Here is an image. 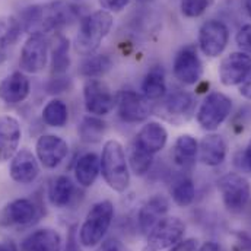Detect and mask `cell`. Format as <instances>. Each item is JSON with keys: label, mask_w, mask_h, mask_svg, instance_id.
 <instances>
[{"label": "cell", "mask_w": 251, "mask_h": 251, "mask_svg": "<svg viewBox=\"0 0 251 251\" xmlns=\"http://www.w3.org/2000/svg\"><path fill=\"white\" fill-rule=\"evenodd\" d=\"M77 18L79 9L75 4L66 0H56L25 7L21 12L19 22L22 29L28 34H47L70 25Z\"/></svg>", "instance_id": "6da1fadb"}, {"label": "cell", "mask_w": 251, "mask_h": 251, "mask_svg": "<svg viewBox=\"0 0 251 251\" xmlns=\"http://www.w3.org/2000/svg\"><path fill=\"white\" fill-rule=\"evenodd\" d=\"M113 24V15L102 9L83 16L75 38L76 53L86 57L94 54L100 49L102 40L110 34Z\"/></svg>", "instance_id": "7a4b0ae2"}, {"label": "cell", "mask_w": 251, "mask_h": 251, "mask_svg": "<svg viewBox=\"0 0 251 251\" xmlns=\"http://www.w3.org/2000/svg\"><path fill=\"white\" fill-rule=\"evenodd\" d=\"M100 164L107 186L117 193H125L130 184V170L125 148L119 140L110 139L104 143Z\"/></svg>", "instance_id": "3957f363"}, {"label": "cell", "mask_w": 251, "mask_h": 251, "mask_svg": "<svg viewBox=\"0 0 251 251\" xmlns=\"http://www.w3.org/2000/svg\"><path fill=\"white\" fill-rule=\"evenodd\" d=\"M114 219V204L110 200L95 203L86 213L83 224L79 228L77 237L83 247H97L107 235Z\"/></svg>", "instance_id": "277c9868"}, {"label": "cell", "mask_w": 251, "mask_h": 251, "mask_svg": "<svg viewBox=\"0 0 251 251\" xmlns=\"http://www.w3.org/2000/svg\"><path fill=\"white\" fill-rule=\"evenodd\" d=\"M186 225L177 216H165L146 237L140 251H164L174 247L184 238Z\"/></svg>", "instance_id": "5b68a950"}, {"label": "cell", "mask_w": 251, "mask_h": 251, "mask_svg": "<svg viewBox=\"0 0 251 251\" xmlns=\"http://www.w3.org/2000/svg\"><path fill=\"white\" fill-rule=\"evenodd\" d=\"M232 110V101L222 92H210L197 111V123L203 130L215 131L219 128Z\"/></svg>", "instance_id": "8992f818"}, {"label": "cell", "mask_w": 251, "mask_h": 251, "mask_svg": "<svg viewBox=\"0 0 251 251\" xmlns=\"http://www.w3.org/2000/svg\"><path fill=\"white\" fill-rule=\"evenodd\" d=\"M218 188L221 191L225 207L232 213L243 212L250 201V183L241 174L229 173L224 176L218 181Z\"/></svg>", "instance_id": "52a82bcc"}, {"label": "cell", "mask_w": 251, "mask_h": 251, "mask_svg": "<svg viewBox=\"0 0 251 251\" xmlns=\"http://www.w3.org/2000/svg\"><path fill=\"white\" fill-rule=\"evenodd\" d=\"M49 62V40L46 34H29L22 46L19 67L24 73L37 75L43 72Z\"/></svg>", "instance_id": "ba28073f"}, {"label": "cell", "mask_w": 251, "mask_h": 251, "mask_svg": "<svg viewBox=\"0 0 251 251\" xmlns=\"http://www.w3.org/2000/svg\"><path fill=\"white\" fill-rule=\"evenodd\" d=\"M85 108L91 116L104 117L116 107V97L100 79H88L83 85Z\"/></svg>", "instance_id": "9c48e42d"}, {"label": "cell", "mask_w": 251, "mask_h": 251, "mask_svg": "<svg viewBox=\"0 0 251 251\" xmlns=\"http://www.w3.org/2000/svg\"><path fill=\"white\" fill-rule=\"evenodd\" d=\"M229 41L228 26L216 19L206 21L199 29V47L201 53L210 59L219 57Z\"/></svg>", "instance_id": "30bf717a"}, {"label": "cell", "mask_w": 251, "mask_h": 251, "mask_svg": "<svg viewBox=\"0 0 251 251\" xmlns=\"http://www.w3.org/2000/svg\"><path fill=\"white\" fill-rule=\"evenodd\" d=\"M116 105H117L119 117L125 123H130V125L143 123L151 116V107L148 100L131 89L119 92V95L116 97Z\"/></svg>", "instance_id": "8fae6325"}, {"label": "cell", "mask_w": 251, "mask_h": 251, "mask_svg": "<svg viewBox=\"0 0 251 251\" xmlns=\"http://www.w3.org/2000/svg\"><path fill=\"white\" fill-rule=\"evenodd\" d=\"M35 153L40 164L47 170L57 168L69 153L67 142L57 134H43L35 143Z\"/></svg>", "instance_id": "7c38bea8"}, {"label": "cell", "mask_w": 251, "mask_h": 251, "mask_svg": "<svg viewBox=\"0 0 251 251\" xmlns=\"http://www.w3.org/2000/svg\"><path fill=\"white\" fill-rule=\"evenodd\" d=\"M173 72L176 79L184 85H196L200 80L203 75V64L196 46H186L177 53Z\"/></svg>", "instance_id": "4fadbf2b"}, {"label": "cell", "mask_w": 251, "mask_h": 251, "mask_svg": "<svg viewBox=\"0 0 251 251\" xmlns=\"http://www.w3.org/2000/svg\"><path fill=\"white\" fill-rule=\"evenodd\" d=\"M251 70V56L243 51L228 54L219 64V79L225 86L240 85Z\"/></svg>", "instance_id": "5bb4252c"}, {"label": "cell", "mask_w": 251, "mask_h": 251, "mask_svg": "<svg viewBox=\"0 0 251 251\" xmlns=\"http://www.w3.org/2000/svg\"><path fill=\"white\" fill-rule=\"evenodd\" d=\"M10 178L18 184H31L40 176V164L37 156L28 149H19L10 159Z\"/></svg>", "instance_id": "9a60e30c"}, {"label": "cell", "mask_w": 251, "mask_h": 251, "mask_svg": "<svg viewBox=\"0 0 251 251\" xmlns=\"http://www.w3.org/2000/svg\"><path fill=\"white\" fill-rule=\"evenodd\" d=\"M38 216L37 204L29 199H15L0 212V224L4 226H25Z\"/></svg>", "instance_id": "2e32d148"}, {"label": "cell", "mask_w": 251, "mask_h": 251, "mask_svg": "<svg viewBox=\"0 0 251 251\" xmlns=\"http://www.w3.org/2000/svg\"><path fill=\"white\" fill-rule=\"evenodd\" d=\"M31 92V83L22 70L12 72L0 80V100L7 105L24 102Z\"/></svg>", "instance_id": "e0dca14e"}, {"label": "cell", "mask_w": 251, "mask_h": 251, "mask_svg": "<svg viewBox=\"0 0 251 251\" xmlns=\"http://www.w3.org/2000/svg\"><path fill=\"white\" fill-rule=\"evenodd\" d=\"M170 203L164 196L151 197L137 213V225L143 235H148L168 213Z\"/></svg>", "instance_id": "ac0fdd59"}, {"label": "cell", "mask_w": 251, "mask_h": 251, "mask_svg": "<svg viewBox=\"0 0 251 251\" xmlns=\"http://www.w3.org/2000/svg\"><path fill=\"white\" fill-rule=\"evenodd\" d=\"M22 128L19 122L12 116L0 117V161L12 159L19 151Z\"/></svg>", "instance_id": "d6986e66"}, {"label": "cell", "mask_w": 251, "mask_h": 251, "mask_svg": "<svg viewBox=\"0 0 251 251\" xmlns=\"http://www.w3.org/2000/svg\"><path fill=\"white\" fill-rule=\"evenodd\" d=\"M168 142V131L158 122H148L140 127L134 143L151 155L161 152Z\"/></svg>", "instance_id": "ffe728a7"}, {"label": "cell", "mask_w": 251, "mask_h": 251, "mask_svg": "<svg viewBox=\"0 0 251 251\" xmlns=\"http://www.w3.org/2000/svg\"><path fill=\"white\" fill-rule=\"evenodd\" d=\"M62 235L51 228H41L28 234L22 243L21 251H62Z\"/></svg>", "instance_id": "44dd1931"}, {"label": "cell", "mask_w": 251, "mask_h": 251, "mask_svg": "<svg viewBox=\"0 0 251 251\" xmlns=\"http://www.w3.org/2000/svg\"><path fill=\"white\" fill-rule=\"evenodd\" d=\"M228 146L225 139L218 133L206 134L199 143V158L200 162L207 167H218L226 158Z\"/></svg>", "instance_id": "7402d4cb"}, {"label": "cell", "mask_w": 251, "mask_h": 251, "mask_svg": "<svg viewBox=\"0 0 251 251\" xmlns=\"http://www.w3.org/2000/svg\"><path fill=\"white\" fill-rule=\"evenodd\" d=\"M73 173H75V180L80 187H92L98 176L101 174L100 156L94 152H88L79 156V159L75 164Z\"/></svg>", "instance_id": "603a6c76"}, {"label": "cell", "mask_w": 251, "mask_h": 251, "mask_svg": "<svg viewBox=\"0 0 251 251\" xmlns=\"http://www.w3.org/2000/svg\"><path fill=\"white\" fill-rule=\"evenodd\" d=\"M199 155V143L191 134H181L173 146V161L181 168H191Z\"/></svg>", "instance_id": "cb8c5ba5"}, {"label": "cell", "mask_w": 251, "mask_h": 251, "mask_svg": "<svg viewBox=\"0 0 251 251\" xmlns=\"http://www.w3.org/2000/svg\"><path fill=\"white\" fill-rule=\"evenodd\" d=\"M142 94L148 101H159L167 94L165 72L161 66H153L143 77Z\"/></svg>", "instance_id": "d4e9b609"}, {"label": "cell", "mask_w": 251, "mask_h": 251, "mask_svg": "<svg viewBox=\"0 0 251 251\" xmlns=\"http://www.w3.org/2000/svg\"><path fill=\"white\" fill-rule=\"evenodd\" d=\"M22 26L19 19L15 16L0 19V64L7 59V50L12 47L21 37Z\"/></svg>", "instance_id": "484cf974"}, {"label": "cell", "mask_w": 251, "mask_h": 251, "mask_svg": "<svg viewBox=\"0 0 251 251\" xmlns=\"http://www.w3.org/2000/svg\"><path fill=\"white\" fill-rule=\"evenodd\" d=\"M75 191H76V188H75L72 178L67 176H59L53 180V183L50 186L49 197H50V201L53 206L66 207L73 200Z\"/></svg>", "instance_id": "4316f807"}, {"label": "cell", "mask_w": 251, "mask_h": 251, "mask_svg": "<svg viewBox=\"0 0 251 251\" xmlns=\"http://www.w3.org/2000/svg\"><path fill=\"white\" fill-rule=\"evenodd\" d=\"M113 67V60L107 54H91L85 57L80 66L79 73L88 79H100Z\"/></svg>", "instance_id": "83f0119b"}, {"label": "cell", "mask_w": 251, "mask_h": 251, "mask_svg": "<svg viewBox=\"0 0 251 251\" xmlns=\"http://www.w3.org/2000/svg\"><path fill=\"white\" fill-rule=\"evenodd\" d=\"M107 130V125L101 117L97 116H86L82 119L80 125L77 127L79 137L83 143H100L104 137V133Z\"/></svg>", "instance_id": "f1b7e54d"}, {"label": "cell", "mask_w": 251, "mask_h": 251, "mask_svg": "<svg viewBox=\"0 0 251 251\" xmlns=\"http://www.w3.org/2000/svg\"><path fill=\"white\" fill-rule=\"evenodd\" d=\"M194 101L193 97L181 89H177L171 94H168L164 100V110L176 117L187 116L188 113L193 110Z\"/></svg>", "instance_id": "f546056e"}, {"label": "cell", "mask_w": 251, "mask_h": 251, "mask_svg": "<svg viewBox=\"0 0 251 251\" xmlns=\"http://www.w3.org/2000/svg\"><path fill=\"white\" fill-rule=\"evenodd\" d=\"M70 41L64 35L59 34L54 40L51 50V72L54 75H64L70 67Z\"/></svg>", "instance_id": "4dcf8cb0"}, {"label": "cell", "mask_w": 251, "mask_h": 251, "mask_svg": "<svg viewBox=\"0 0 251 251\" xmlns=\"http://www.w3.org/2000/svg\"><path fill=\"white\" fill-rule=\"evenodd\" d=\"M43 122L50 127H64L69 122V108L62 100H51L43 108Z\"/></svg>", "instance_id": "1f68e13d"}, {"label": "cell", "mask_w": 251, "mask_h": 251, "mask_svg": "<svg viewBox=\"0 0 251 251\" xmlns=\"http://www.w3.org/2000/svg\"><path fill=\"white\" fill-rule=\"evenodd\" d=\"M127 162H128L131 171L136 176L142 177V176H145L151 170L152 162H153V155L148 153L146 151L140 149L136 143H133L131 148H130V153H128Z\"/></svg>", "instance_id": "d6a6232c"}, {"label": "cell", "mask_w": 251, "mask_h": 251, "mask_svg": "<svg viewBox=\"0 0 251 251\" xmlns=\"http://www.w3.org/2000/svg\"><path fill=\"white\" fill-rule=\"evenodd\" d=\"M171 197H173L174 203L180 207L190 206L196 197V187H194L193 181L187 177L176 181L174 186L171 187Z\"/></svg>", "instance_id": "836d02e7"}, {"label": "cell", "mask_w": 251, "mask_h": 251, "mask_svg": "<svg viewBox=\"0 0 251 251\" xmlns=\"http://www.w3.org/2000/svg\"><path fill=\"white\" fill-rule=\"evenodd\" d=\"M212 3L213 0H180V9L186 18H199L212 6Z\"/></svg>", "instance_id": "e575fe53"}, {"label": "cell", "mask_w": 251, "mask_h": 251, "mask_svg": "<svg viewBox=\"0 0 251 251\" xmlns=\"http://www.w3.org/2000/svg\"><path fill=\"white\" fill-rule=\"evenodd\" d=\"M235 43L243 53L251 56V24H246L240 28L235 37Z\"/></svg>", "instance_id": "d590c367"}, {"label": "cell", "mask_w": 251, "mask_h": 251, "mask_svg": "<svg viewBox=\"0 0 251 251\" xmlns=\"http://www.w3.org/2000/svg\"><path fill=\"white\" fill-rule=\"evenodd\" d=\"M70 85H72V82H70L69 77H64L62 75H56V77L49 80L46 88H47L49 94L56 95V94H62L64 91H67L70 88Z\"/></svg>", "instance_id": "8d00e7d4"}, {"label": "cell", "mask_w": 251, "mask_h": 251, "mask_svg": "<svg viewBox=\"0 0 251 251\" xmlns=\"http://www.w3.org/2000/svg\"><path fill=\"white\" fill-rule=\"evenodd\" d=\"M100 6L102 10H107L110 13H119L123 9H126V6L130 3V0H98Z\"/></svg>", "instance_id": "74e56055"}, {"label": "cell", "mask_w": 251, "mask_h": 251, "mask_svg": "<svg viewBox=\"0 0 251 251\" xmlns=\"http://www.w3.org/2000/svg\"><path fill=\"white\" fill-rule=\"evenodd\" d=\"M95 251H126V249L120 240L111 237V238L102 240V241L97 246Z\"/></svg>", "instance_id": "f35d334b"}, {"label": "cell", "mask_w": 251, "mask_h": 251, "mask_svg": "<svg viewBox=\"0 0 251 251\" xmlns=\"http://www.w3.org/2000/svg\"><path fill=\"white\" fill-rule=\"evenodd\" d=\"M199 241L196 238H187V240H181L180 243H177L174 247H171L170 251H197L199 249Z\"/></svg>", "instance_id": "ab89813d"}, {"label": "cell", "mask_w": 251, "mask_h": 251, "mask_svg": "<svg viewBox=\"0 0 251 251\" xmlns=\"http://www.w3.org/2000/svg\"><path fill=\"white\" fill-rule=\"evenodd\" d=\"M238 91L240 95L246 100H251V70L249 72V75L246 76V79L238 85Z\"/></svg>", "instance_id": "60d3db41"}, {"label": "cell", "mask_w": 251, "mask_h": 251, "mask_svg": "<svg viewBox=\"0 0 251 251\" xmlns=\"http://www.w3.org/2000/svg\"><path fill=\"white\" fill-rule=\"evenodd\" d=\"M243 164H244V168L251 173V140L249 142V145L243 153Z\"/></svg>", "instance_id": "b9f144b4"}, {"label": "cell", "mask_w": 251, "mask_h": 251, "mask_svg": "<svg viewBox=\"0 0 251 251\" xmlns=\"http://www.w3.org/2000/svg\"><path fill=\"white\" fill-rule=\"evenodd\" d=\"M197 251H221V247H219V244L218 243H215V241H207V243H203Z\"/></svg>", "instance_id": "7bdbcfd3"}, {"label": "cell", "mask_w": 251, "mask_h": 251, "mask_svg": "<svg viewBox=\"0 0 251 251\" xmlns=\"http://www.w3.org/2000/svg\"><path fill=\"white\" fill-rule=\"evenodd\" d=\"M0 251H19L13 241H3L0 243Z\"/></svg>", "instance_id": "ee69618b"}, {"label": "cell", "mask_w": 251, "mask_h": 251, "mask_svg": "<svg viewBox=\"0 0 251 251\" xmlns=\"http://www.w3.org/2000/svg\"><path fill=\"white\" fill-rule=\"evenodd\" d=\"M244 6H246V10H247V15L251 18V0H246V3H244Z\"/></svg>", "instance_id": "f6af8a7d"}, {"label": "cell", "mask_w": 251, "mask_h": 251, "mask_svg": "<svg viewBox=\"0 0 251 251\" xmlns=\"http://www.w3.org/2000/svg\"><path fill=\"white\" fill-rule=\"evenodd\" d=\"M137 3H140V4H145V3H149V1H152V0H136Z\"/></svg>", "instance_id": "bcb514c9"}]
</instances>
